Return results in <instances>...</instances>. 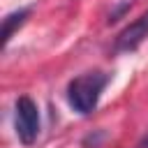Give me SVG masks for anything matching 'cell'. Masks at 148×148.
Wrapping results in <instances>:
<instances>
[{"label":"cell","mask_w":148,"mask_h":148,"mask_svg":"<svg viewBox=\"0 0 148 148\" xmlns=\"http://www.w3.org/2000/svg\"><path fill=\"white\" fill-rule=\"evenodd\" d=\"M106 83H109V74H104V72H86V74L72 79L67 83L69 106L81 116L92 113L97 109V102H99Z\"/></svg>","instance_id":"6da1fadb"},{"label":"cell","mask_w":148,"mask_h":148,"mask_svg":"<svg viewBox=\"0 0 148 148\" xmlns=\"http://www.w3.org/2000/svg\"><path fill=\"white\" fill-rule=\"evenodd\" d=\"M14 130L23 146H32L39 136V109L28 95H21L14 102Z\"/></svg>","instance_id":"7a4b0ae2"},{"label":"cell","mask_w":148,"mask_h":148,"mask_svg":"<svg viewBox=\"0 0 148 148\" xmlns=\"http://www.w3.org/2000/svg\"><path fill=\"white\" fill-rule=\"evenodd\" d=\"M30 14H32V9L30 7H21V9H14V12H9L5 18H2V46H7L9 44V39L14 37V32L30 18Z\"/></svg>","instance_id":"277c9868"},{"label":"cell","mask_w":148,"mask_h":148,"mask_svg":"<svg viewBox=\"0 0 148 148\" xmlns=\"http://www.w3.org/2000/svg\"><path fill=\"white\" fill-rule=\"evenodd\" d=\"M130 7H132V2H130V0H123V2H118V5H116L111 12H109V18H106V23H116V21H118V18H120L125 12H130Z\"/></svg>","instance_id":"8992f818"},{"label":"cell","mask_w":148,"mask_h":148,"mask_svg":"<svg viewBox=\"0 0 148 148\" xmlns=\"http://www.w3.org/2000/svg\"><path fill=\"white\" fill-rule=\"evenodd\" d=\"M146 37H148V12H143L139 18H134L130 25H125V28L118 32L116 44H113V51H116V53L136 51Z\"/></svg>","instance_id":"3957f363"},{"label":"cell","mask_w":148,"mask_h":148,"mask_svg":"<svg viewBox=\"0 0 148 148\" xmlns=\"http://www.w3.org/2000/svg\"><path fill=\"white\" fill-rule=\"evenodd\" d=\"M104 139H106V132H104V130H95V132H90L88 136H83L81 146H83V148H99V146L104 143Z\"/></svg>","instance_id":"5b68a950"}]
</instances>
